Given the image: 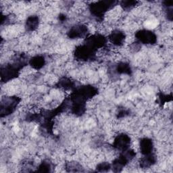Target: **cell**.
<instances>
[{"instance_id":"1","label":"cell","mask_w":173,"mask_h":173,"mask_svg":"<svg viewBox=\"0 0 173 173\" xmlns=\"http://www.w3.org/2000/svg\"><path fill=\"white\" fill-rule=\"evenodd\" d=\"M129 143V139H128V137L126 136H120L119 137L116 139V143L117 147L122 149V148H125L127 147V145Z\"/></svg>"},{"instance_id":"2","label":"cell","mask_w":173,"mask_h":173,"mask_svg":"<svg viewBox=\"0 0 173 173\" xmlns=\"http://www.w3.org/2000/svg\"><path fill=\"white\" fill-rule=\"evenodd\" d=\"M151 143L150 141L145 139L141 142V148L143 153L148 154L149 151L151 150Z\"/></svg>"},{"instance_id":"3","label":"cell","mask_w":173,"mask_h":173,"mask_svg":"<svg viewBox=\"0 0 173 173\" xmlns=\"http://www.w3.org/2000/svg\"><path fill=\"white\" fill-rule=\"evenodd\" d=\"M111 39L113 43L115 42V44L120 45L124 39V35L119 32H118L117 33H113Z\"/></svg>"},{"instance_id":"4","label":"cell","mask_w":173,"mask_h":173,"mask_svg":"<svg viewBox=\"0 0 173 173\" xmlns=\"http://www.w3.org/2000/svg\"><path fill=\"white\" fill-rule=\"evenodd\" d=\"M38 21H39V19H38L37 17L35 16L30 17L26 22V25H28V28L31 30H33L34 28H36L35 26L38 24Z\"/></svg>"},{"instance_id":"5","label":"cell","mask_w":173,"mask_h":173,"mask_svg":"<svg viewBox=\"0 0 173 173\" xmlns=\"http://www.w3.org/2000/svg\"><path fill=\"white\" fill-rule=\"evenodd\" d=\"M44 62V59L41 57H37L34 59L32 61V66L34 68H40L42 66L43 63Z\"/></svg>"}]
</instances>
